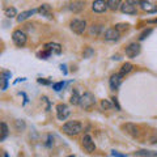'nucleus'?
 <instances>
[{"mask_svg": "<svg viewBox=\"0 0 157 157\" xmlns=\"http://www.w3.org/2000/svg\"><path fill=\"white\" fill-rule=\"evenodd\" d=\"M38 12L47 18H52V9L48 4H42V6L38 8Z\"/></svg>", "mask_w": 157, "mask_h": 157, "instance_id": "13", "label": "nucleus"}, {"mask_svg": "<svg viewBox=\"0 0 157 157\" xmlns=\"http://www.w3.org/2000/svg\"><path fill=\"white\" fill-rule=\"evenodd\" d=\"M143 2H145V0H127V3L134 4V6H140Z\"/></svg>", "mask_w": 157, "mask_h": 157, "instance_id": "31", "label": "nucleus"}, {"mask_svg": "<svg viewBox=\"0 0 157 157\" xmlns=\"http://www.w3.org/2000/svg\"><path fill=\"white\" fill-rule=\"evenodd\" d=\"M121 11L123 12V13H126V14H136V13H137L136 7L134 6V4H130V3H124V4H122Z\"/></svg>", "mask_w": 157, "mask_h": 157, "instance_id": "12", "label": "nucleus"}, {"mask_svg": "<svg viewBox=\"0 0 157 157\" xmlns=\"http://www.w3.org/2000/svg\"><path fill=\"white\" fill-rule=\"evenodd\" d=\"M14 127H16L17 131H24L26 128V124L22 119H17V121H14Z\"/></svg>", "mask_w": 157, "mask_h": 157, "instance_id": "25", "label": "nucleus"}, {"mask_svg": "<svg viewBox=\"0 0 157 157\" xmlns=\"http://www.w3.org/2000/svg\"><path fill=\"white\" fill-rule=\"evenodd\" d=\"M4 157H9V156H8V153H4Z\"/></svg>", "mask_w": 157, "mask_h": 157, "instance_id": "39", "label": "nucleus"}, {"mask_svg": "<svg viewBox=\"0 0 157 157\" xmlns=\"http://www.w3.org/2000/svg\"><path fill=\"white\" fill-rule=\"evenodd\" d=\"M122 127H123V130H126L127 134H130L132 136H136L139 134V128H137V126L134 123H124Z\"/></svg>", "mask_w": 157, "mask_h": 157, "instance_id": "14", "label": "nucleus"}, {"mask_svg": "<svg viewBox=\"0 0 157 157\" xmlns=\"http://www.w3.org/2000/svg\"><path fill=\"white\" fill-rule=\"evenodd\" d=\"M71 111L70 107H68L66 104H59L56 105V117L59 121H66L68 117H70Z\"/></svg>", "mask_w": 157, "mask_h": 157, "instance_id": "5", "label": "nucleus"}, {"mask_svg": "<svg viewBox=\"0 0 157 157\" xmlns=\"http://www.w3.org/2000/svg\"><path fill=\"white\" fill-rule=\"evenodd\" d=\"M127 24H118V25H115V28L118 29V30H124V29H127Z\"/></svg>", "mask_w": 157, "mask_h": 157, "instance_id": "34", "label": "nucleus"}, {"mask_svg": "<svg viewBox=\"0 0 157 157\" xmlns=\"http://www.w3.org/2000/svg\"><path fill=\"white\" fill-rule=\"evenodd\" d=\"M122 7V0H107V8L111 11H118Z\"/></svg>", "mask_w": 157, "mask_h": 157, "instance_id": "18", "label": "nucleus"}, {"mask_svg": "<svg viewBox=\"0 0 157 157\" xmlns=\"http://www.w3.org/2000/svg\"><path fill=\"white\" fill-rule=\"evenodd\" d=\"M111 155L114 157H127L126 155H122V153H119V152H117V151H111Z\"/></svg>", "mask_w": 157, "mask_h": 157, "instance_id": "36", "label": "nucleus"}, {"mask_svg": "<svg viewBox=\"0 0 157 157\" xmlns=\"http://www.w3.org/2000/svg\"><path fill=\"white\" fill-rule=\"evenodd\" d=\"M152 33V29H145V30L143 32V33H141L140 34V37H139V39H140V41H143V39H145L147 37H148L149 36V34Z\"/></svg>", "mask_w": 157, "mask_h": 157, "instance_id": "29", "label": "nucleus"}, {"mask_svg": "<svg viewBox=\"0 0 157 157\" xmlns=\"http://www.w3.org/2000/svg\"><path fill=\"white\" fill-rule=\"evenodd\" d=\"M63 88H64V82H63V81H60V82H55V84H52V89L55 90V92L62 90Z\"/></svg>", "mask_w": 157, "mask_h": 157, "instance_id": "28", "label": "nucleus"}, {"mask_svg": "<svg viewBox=\"0 0 157 157\" xmlns=\"http://www.w3.org/2000/svg\"><path fill=\"white\" fill-rule=\"evenodd\" d=\"M140 8L143 9V11L148 12V13H155V12H157V6H155V4L149 3L148 0H145V2L141 3V4H140Z\"/></svg>", "mask_w": 157, "mask_h": 157, "instance_id": "15", "label": "nucleus"}, {"mask_svg": "<svg viewBox=\"0 0 157 157\" xmlns=\"http://www.w3.org/2000/svg\"><path fill=\"white\" fill-rule=\"evenodd\" d=\"M68 8H70L73 13H80L82 9L85 8V2H82V0H75V2H72L70 4Z\"/></svg>", "mask_w": 157, "mask_h": 157, "instance_id": "11", "label": "nucleus"}, {"mask_svg": "<svg viewBox=\"0 0 157 157\" xmlns=\"http://www.w3.org/2000/svg\"><path fill=\"white\" fill-rule=\"evenodd\" d=\"M70 26H71V30L73 33L78 34V36H81V34L85 32V29H86V22H85V20L75 18V20H72V21H71Z\"/></svg>", "mask_w": 157, "mask_h": 157, "instance_id": "3", "label": "nucleus"}, {"mask_svg": "<svg viewBox=\"0 0 157 157\" xmlns=\"http://www.w3.org/2000/svg\"><path fill=\"white\" fill-rule=\"evenodd\" d=\"M80 98H81V96H78L77 90H73V92H72V96H71L70 102H71L72 105H78V104H80Z\"/></svg>", "mask_w": 157, "mask_h": 157, "instance_id": "22", "label": "nucleus"}, {"mask_svg": "<svg viewBox=\"0 0 157 157\" xmlns=\"http://www.w3.org/2000/svg\"><path fill=\"white\" fill-rule=\"evenodd\" d=\"M12 41L16 46L18 47H24L26 45V41H28V37L26 34L24 33L22 30H14L12 33Z\"/></svg>", "mask_w": 157, "mask_h": 157, "instance_id": "4", "label": "nucleus"}, {"mask_svg": "<svg viewBox=\"0 0 157 157\" xmlns=\"http://www.w3.org/2000/svg\"><path fill=\"white\" fill-rule=\"evenodd\" d=\"M62 131L68 136H76L82 131V124L78 121H68L63 124Z\"/></svg>", "mask_w": 157, "mask_h": 157, "instance_id": "1", "label": "nucleus"}, {"mask_svg": "<svg viewBox=\"0 0 157 157\" xmlns=\"http://www.w3.org/2000/svg\"><path fill=\"white\" fill-rule=\"evenodd\" d=\"M78 105H80L84 110L92 109V107L96 105V97H94V94H93V93H90V92H85L84 94L81 96L80 104H78Z\"/></svg>", "mask_w": 157, "mask_h": 157, "instance_id": "2", "label": "nucleus"}, {"mask_svg": "<svg viewBox=\"0 0 157 157\" xmlns=\"http://www.w3.org/2000/svg\"><path fill=\"white\" fill-rule=\"evenodd\" d=\"M42 101L46 104V111H50V102H48L47 97H42Z\"/></svg>", "mask_w": 157, "mask_h": 157, "instance_id": "35", "label": "nucleus"}, {"mask_svg": "<svg viewBox=\"0 0 157 157\" xmlns=\"http://www.w3.org/2000/svg\"><path fill=\"white\" fill-rule=\"evenodd\" d=\"M9 134V128L6 122H2V136H0V141H4L6 140V137L8 136Z\"/></svg>", "mask_w": 157, "mask_h": 157, "instance_id": "21", "label": "nucleus"}, {"mask_svg": "<svg viewBox=\"0 0 157 157\" xmlns=\"http://www.w3.org/2000/svg\"><path fill=\"white\" fill-rule=\"evenodd\" d=\"M93 54H94V51H93L90 47H88V48H86V51L84 52V58H89L90 55H93Z\"/></svg>", "mask_w": 157, "mask_h": 157, "instance_id": "32", "label": "nucleus"}, {"mask_svg": "<svg viewBox=\"0 0 157 157\" xmlns=\"http://www.w3.org/2000/svg\"><path fill=\"white\" fill-rule=\"evenodd\" d=\"M101 25H94V24H93V25L90 26V29H89V34L90 36H98V34H100V32H101Z\"/></svg>", "mask_w": 157, "mask_h": 157, "instance_id": "26", "label": "nucleus"}, {"mask_svg": "<svg viewBox=\"0 0 157 157\" xmlns=\"http://www.w3.org/2000/svg\"><path fill=\"white\" fill-rule=\"evenodd\" d=\"M101 106H102V109H104V110H110L114 105H113L109 100H102L101 101Z\"/></svg>", "mask_w": 157, "mask_h": 157, "instance_id": "27", "label": "nucleus"}, {"mask_svg": "<svg viewBox=\"0 0 157 157\" xmlns=\"http://www.w3.org/2000/svg\"><path fill=\"white\" fill-rule=\"evenodd\" d=\"M45 50L50 51L51 54H60L62 52V46L58 45V43H46Z\"/></svg>", "mask_w": 157, "mask_h": 157, "instance_id": "17", "label": "nucleus"}, {"mask_svg": "<svg viewBox=\"0 0 157 157\" xmlns=\"http://www.w3.org/2000/svg\"><path fill=\"white\" fill-rule=\"evenodd\" d=\"M50 55H51V52H50V51H47V50H45V51L41 52V54H38V56L41 58V59H47Z\"/></svg>", "mask_w": 157, "mask_h": 157, "instance_id": "30", "label": "nucleus"}, {"mask_svg": "<svg viewBox=\"0 0 157 157\" xmlns=\"http://www.w3.org/2000/svg\"><path fill=\"white\" fill-rule=\"evenodd\" d=\"M92 9L96 13H104L107 9V2H105V0H94L92 4Z\"/></svg>", "mask_w": 157, "mask_h": 157, "instance_id": "9", "label": "nucleus"}, {"mask_svg": "<svg viewBox=\"0 0 157 157\" xmlns=\"http://www.w3.org/2000/svg\"><path fill=\"white\" fill-rule=\"evenodd\" d=\"M123 76L121 75V73H114V75H111V77H110V80H109V82H110V88L113 90H117L118 88L121 86V84H122V78Z\"/></svg>", "mask_w": 157, "mask_h": 157, "instance_id": "10", "label": "nucleus"}, {"mask_svg": "<svg viewBox=\"0 0 157 157\" xmlns=\"http://www.w3.org/2000/svg\"><path fill=\"white\" fill-rule=\"evenodd\" d=\"M111 100H113V105L117 106V109H118V110H121V106H119V104H118V100H117V98L114 97V98H111Z\"/></svg>", "mask_w": 157, "mask_h": 157, "instance_id": "37", "label": "nucleus"}, {"mask_svg": "<svg viewBox=\"0 0 157 157\" xmlns=\"http://www.w3.org/2000/svg\"><path fill=\"white\" fill-rule=\"evenodd\" d=\"M82 147H84V149L88 153H93V152L96 151L94 140L92 139L90 135H84V137H82Z\"/></svg>", "mask_w": 157, "mask_h": 157, "instance_id": "7", "label": "nucleus"}, {"mask_svg": "<svg viewBox=\"0 0 157 157\" xmlns=\"http://www.w3.org/2000/svg\"><path fill=\"white\" fill-rule=\"evenodd\" d=\"M137 156H144V157H156L157 156V152L153 151H139L136 152Z\"/></svg>", "mask_w": 157, "mask_h": 157, "instance_id": "23", "label": "nucleus"}, {"mask_svg": "<svg viewBox=\"0 0 157 157\" xmlns=\"http://www.w3.org/2000/svg\"><path fill=\"white\" fill-rule=\"evenodd\" d=\"M119 38H121V32L118 30L117 28H109L105 32V39L106 41L114 42V41H118Z\"/></svg>", "mask_w": 157, "mask_h": 157, "instance_id": "8", "label": "nucleus"}, {"mask_svg": "<svg viewBox=\"0 0 157 157\" xmlns=\"http://www.w3.org/2000/svg\"><path fill=\"white\" fill-rule=\"evenodd\" d=\"M132 70H134V66H132L131 63H124V64L121 67V71H119V73H121L122 76H126L127 73H130Z\"/></svg>", "mask_w": 157, "mask_h": 157, "instance_id": "19", "label": "nucleus"}, {"mask_svg": "<svg viewBox=\"0 0 157 157\" xmlns=\"http://www.w3.org/2000/svg\"><path fill=\"white\" fill-rule=\"evenodd\" d=\"M36 12H38V9H29V11H24V12H21V13H20L18 16H17V21H18V22L25 21V20H28L29 17H32Z\"/></svg>", "mask_w": 157, "mask_h": 157, "instance_id": "16", "label": "nucleus"}, {"mask_svg": "<svg viewBox=\"0 0 157 157\" xmlns=\"http://www.w3.org/2000/svg\"><path fill=\"white\" fill-rule=\"evenodd\" d=\"M11 72H8V71H4L3 72V77H2V81H3V90H6L7 89V81H8V78H11Z\"/></svg>", "mask_w": 157, "mask_h": 157, "instance_id": "24", "label": "nucleus"}, {"mask_svg": "<svg viewBox=\"0 0 157 157\" xmlns=\"http://www.w3.org/2000/svg\"><path fill=\"white\" fill-rule=\"evenodd\" d=\"M140 51H141V47L139 43H136V42L130 43V45L126 47V55L128 58H136L140 54Z\"/></svg>", "mask_w": 157, "mask_h": 157, "instance_id": "6", "label": "nucleus"}, {"mask_svg": "<svg viewBox=\"0 0 157 157\" xmlns=\"http://www.w3.org/2000/svg\"><path fill=\"white\" fill-rule=\"evenodd\" d=\"M148 22H149V24H157V18H156V20H149Z\"/></svg>", "mask_w": 157, "mask_h": 157, "instance_id": "38", "label": "nucleus"}, {"mask_svg": "<svg viewBox=\"0 0 157 157\" xmlns=\"http://www.w3.org/2000/svg\"><path fill=\"white\" fill-rule=\"evenodd\" d=\"M4 14H6L8 18H13V17L18 16V14H17V11H16V8H13V7H8V8L4 9Z\"/></svg>", "mask_w": 157, "mask_h": 157, "instance_id": "20", "label": "nucleus"}, {"mask_svg": "<svg viewBox=\"0 0 157 157\" xmlns=\"http://www.w3.org/2000/svg\"><path fill=\"white\" fill-rule=\"evenodd\" d=\"M67 157H75V156H73V155H71V156H67Z\"/></svg>", "mask_w": 157, "mask_h": 157, "instance_id": "40", "label": "nucleus"}, {"mask_svg": "<svg viewBox=\"0 0 157 157\" xmlns=\"http://www.w3.org/2000/svg\"><path fill=\"white\" fill-rule=\"evenodd\" d=\"M38 82L39 84H43V85H50L51 84L50 80H45V78H38Z\"/></svg>", "mask_w": 157, "mask_h": 157, "instance_id": "33", "label": "nucleus"}]
</instances>
